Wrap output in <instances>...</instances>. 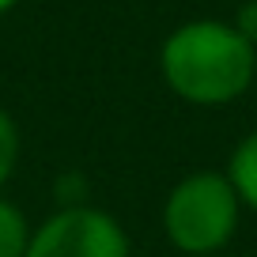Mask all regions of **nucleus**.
Masks as SVG:
<instances>
[{"mask_svg": "<svg viewBox=\"0 0 257 257\" xmlns=\"http://www.w3.org/2000/svg\"><path fill=\"white\" fill-rule=\"evenodd\" d=\"M19 163V125L12 121V113L0 106V185L12 178Z\"/></svg>", "mask_w": 257, "mask_h": 257, "instance_id": "6", "label": "nucleus"}, {"mask_svg": "<svg viewBox=\"0 0 257 257\" xmlns=\"http://www.w3.org/2000/svg\"><path fill=\"white\" fill-rule=\"evenodd\" d=\"M234 27H238V34L249 42V46H257V0H246V4L238 8Z\"/></svg>", "mask_w": 257, "mask_h": 257, "instance_id": "7", "label": "nucleus"}, {"mask_svg": "<svg viewBox=\"0 0 257 257\" xmlns=\"http://www.w3.org/2000/svg\"><path fill=\"white\" fill-rule=\"evenodd\" d=\"M8 8H16V0H0V16H4Z\"/></svg>", "mask_w": 257, "mask_h": 257, "instance_id": "8", "label": "nucleus"}, {"mask_svg": "<svg viewBox=\"0 0 257 257\" xmlns=\"http://www.w3.org/2000/svg\"><path fill=\"white\" fill-rule=\"evenodd\" d=\"M31 246V223L12 201L0 197V257H27Z\"/></svg>", "mask_w": 257, "mask_h": 257, "instance_id": "5", "label": "nucleus"}, {"mask_svg": "<svg viewBox=\"0 0 257 257\" xmlns=\"http://www.w3.org/2000/svg\"><path fill=\"white\" fill-rule=\"evenodd\" d=\"M163 83L193 106H223L257 83V46L234 23L193 19L167 34L159 49Z\"/></svg>", "mask_w": 257, "mask_h": 257, "instance_id": "1", "label": "nucleus"}, {"mask_svg": "<svg viewBox=\"0 0 257 257\" xmlns=\"http://www.w3.org/2000/svg\"><path fill=\"white\" fill-rule=\"evenodd\" d=\"M227 178H231L238 201L249 212H257V133L238 140V148L231 152V163H227Z\"/></svg>", "mask_w": 257, "mask_h": 257, "instance_id": "4", "label": "nucleus"}, {"mask_svg": "<svg viewBox=\"0 0 257 257\" xmlns=\"http://www.w3.org/2000/svg\"><path fill=\"white\" fill-rule=\"evenodd\" d=\"M27 257H128V234L95 204H64L31 231Z\"/></svg>", "mask_w": 257, "mask_h": 257, "instance_id": "3", "label": "nucleus"}, {"mask_svg": "<svg viewBox=\"0 0 257 257\" xmlns=\"http://www.w3.org/2000/svg\"><path fill=\"white\" fill-rule=\"evenodd\" d=\"M242 201L234 193L227 170H193L174 189L167 193L163 204V234L174 249L193 257L216 253L238 231Z\"/></svg>", "mask_w": 257, "mask_h": 257, "instance_id": "2", "label": "nucleus"}]
</instances>
